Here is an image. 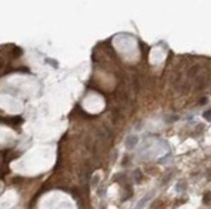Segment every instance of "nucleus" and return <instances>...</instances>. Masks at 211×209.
Here are the masks:
<instances>
[{
    "label": "nucleus",
    "instance_id": "1",
    "mask_svg": "<svg viewBox=\"0 0 211 209\" xmlns=\"http://www.w3.org/2000/svg\"><path fill=\"white\" fill-rule=\"evenodd\" d=\"M203 203L205 204H211V192L210 191L203 195Z\"/></svg>",
    "mask_w": 211,
    "mask_h": 209
},
{
    "label": "nucleus",
    "instance_id": "2",
    "mask_svg": "<svg viewBox=\"0 0 211 209\" xmlns=\"http://www.w3.org/2000/svg\"><path fill=\"white\" fill-rule=\"evenodd\" d=\"M162 208H163L162 201H156V203L153 204V209H162Z\"/></svg>",
    "mask_w": 211,
    "mask_h": 209
},
{
    "label": "nucleus",
    "instance_id": "3",
    "mask_svg": "<svg viewBox=\"0 0 211 209\" xmlns=\"http://www.w3.org/2000/svg\"><path fill=\"white\" fill-rule=\"evenodd\" d=\"M197 72H198V66H194V67H192V70L189 71V75H191V76H194Z\"/></svg>",
    "mask_w": 211,
    "mask_h": 209
},
{
    "label": "nucleus",
    "instance_id": "4",
    "mask_svg": "<svg viewBox=\"0 0 211 209\" xmlns=\"http://www.w3.org/2000/svg\"><path fill=\"white\" fill-rule=\"evenodd\" d=\"M203 116L207 119V120H211V110H209V111H206L205 114H203Z\"/></svg>",
    "mask_w": 211,
    "mask_h": 209
},
{
    "label": "nucleus",
    "instance_id": "5",
    "mask_svg": "<svg viewBox=\"0 0 211 209\" xmlns=\"http://www.w3.org/2000/svg\"><path fill=\"white\" fill-rule=\"evenodd\" d=\"M141 178H142V177L140 176V172H139V171H136V181H137V182H140V181H141Z\"/></svg>",
    "mask_w": 211,
    "mask_h": 209
},
{
    "label": "nucleus",
    "instance_id": "6",
    "mask_svg": "<svg viewBox=\"0 0 211 209\" xmlns=\"http://www.w3.org/2000/svg\"><path fill=\"white\" fill-rule=\"evenodd\" d=\"M206 102H207V101H206V98H202V101L199 102V103H201V105H203V103H206Z\"/></svg>",
    "mask_w": 211,
    "mask_h": 209
}]
</instances>
